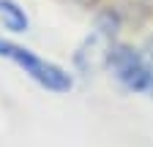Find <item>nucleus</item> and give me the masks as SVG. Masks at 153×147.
<instances>
[{
  "mask_svg": "<svg viewBox=\"0 0 153 147\" xmlns=\"http://www.w3.org/2000/svg\"><path fill=\"white\" fill-rule=\"evenodd\" d=\"M0 25L11 33H25L27 30V14L14 0H0Z\"/></svg>",
  "mask_w": 153,
  "mask_h": 147,
  "instance_id": "nucleus-4",
  "label": "nucleus"
},
{
  "mask_svg": "<svg viewBox=\"0 0 153 147\" xmlns=\"http://www.w3.org/2000/svg\"><path fill=\"white\" fill-rule=\"evenodd\" d=\"M0 57H8L11 63H16L33 82H38L47 90H55V93H66V90H71V76L60 65H55L49 60H41L38 54H33L30 49L19 46V44H11L6 38H0Z\"/></svg>",
  "mask_w": 153,
  "mask_h": 147,
  "instance_id": "nucleus-1",
  "label": "nucleus"
},
{
  "mask_svg": "<svg viewBox=\"0 0 153 147\" xmlns=\"http://www.w3.org/2000/svg\"><path fill=\"white\" fill-rule=\"evenodd\" d=\"M107 68L112 71V76L118 79L126 90L142 93V96H153V65L142 57L137 49L115 46Z\"/></svg>",
  "mask_w": 153,
  "mask_h": 147,
  "instance_id": "nucleus-2",
  "label": "nucleus"
},
{
  "mask_svg": "<svg viewBox=\"0 0 153 147\" xmlns=\"http://www.w3.org/2000/svg\"><path fill=\"white\" fill-rule=\"evenodd\" d=\"M112 41H115V22L109 16H104V19H99V25L90 30V35L79 46V52H76V68L82 74H93L101 65H109L112 49H115Z\"/></svg>",
  "mask_w": 153,
  "mask_h": 147,
  "instance_id": "nucleus-3",
  "label": "nucleus"
},
{
  "mask_svg": "<svg viewBox=\"0 0 153 147\" xmlns=\"http://www.w3.org/2000/svg\"><path fill=\"white\" fill-rule=\"evenodd\" d=\"M79 3H85V6H90V3H93V0H79Z\"/></svg>",
  "mask_w": 153,
  "mask_h": 147,
  "instance_id": "nucleus-5",
  "label": "nucleus"
}]
</instances>
